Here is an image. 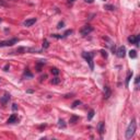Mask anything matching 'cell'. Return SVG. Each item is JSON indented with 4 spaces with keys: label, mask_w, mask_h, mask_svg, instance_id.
<instances>
[{
    "label": "cell",
    "mask_w": 140,
    "mask_h": 140,
    "mask_svg": "<svg viewBox=\"0 0 140 140\" xmlns=\"http://www.w3.org/2000/svg\"><path fill=\"white\" fill-rule=\"evenodd\" d=\"M135 131H136V122H135V120H131V123L129 124L127 130H126V138L130 139L135 135Z\"/></svg>",
    "instance_id": "1"
},
{
    "label": "cell",
    "mask_w": 140,
    "mask_h": 140,
    "mask_svg": "<svg viewBox=\"0 0 140 140\" xmlns=\"http://www.w3.org/2000/svg\"><path fill=\"white\" fill-rule=\"evenodd\" d=\"M82 57L89 62L90 69L93 70V68H94V65H93V57H94V53H92V52H91V53L83 52V53H82Z\"/></svg>",
    "instance_id": "2"
},
{
    "label": "cell",
    "mask_w": 140,
    "mask_h": 140,
    "mask_svg": "<svg viewBox=\"0 0 140 140\" xmlns=\"http://www.w3.org/2000/svg\"><path fill=\"white\" fill-rule=\"evenodd\" d=\"M18 38H12V39H8V41H2L0 42V47H6V46H12L14 44L18 43Z\"/></svg>",
    "instance_id": "3"
},
{
    "label": "cell",
    "mask_w": 140,
    "mask_h": 140,
    "mask_svg": "<svg viewBox=\"0 0 140 140\" xmlns=\"http://www.w3.org/2000/svg\"><path fill=\"white\" fill-rule=\"evenodd\" d=\"M92 31H93V27L91 26V25H84V26L81 29L80 33L82 36H87V35H89Z\"/></svg>",
    "instance_id": "4"
},
{
    "label": "cell",
    "mask_w": 140,
    "mask_h": 140,
    "mask_svg": "<svg viewBox=\"0 0 140 140\" xmlns=\"http://www.w3.org/2000/svg\"><path fill=\"white\" fill-rule=\"evenodd\" d=\"M116 54H117V56H118L119 58L125 57V55H126V48H125V46H120V47L117 49Z\"/></svg>",
    "instance_id": "5"
},
{
    "label": "cell",
    "mask_w": 140,
    "mask_h": 140,
    "mask_svg": "<svg viewBox=\"0 0 140 140\" xmlns=\"http://www.w3.org/2000/svg\"><path fill=\"white\" fill-rule=\"evenodd\" d=\"M128 41L131 44H135V45L138 46L139 45V35H136V36H130L128 37Z\"/></svg>",
    "instance_id": "6"
},
{
    "label": "cell",
    "mask_w": 140,
    "mask_h": 140,
    "mask_svg": "<svg viewBox=\"0 0 140 140\" xmlns=\"http://www.w3.org/2000/svg\"><path fill=\"white\" fill-rule=\"evenodd\" d=\"M35 22H36V19H35V18L27 19V20L24 21V25H25V26H32Z\"/></svg>",
    "instance_id": "7"
},
{
    "label": "cell",
    "mask_w": 140,
    "mask_h": 140,
    "mask_svg": "<svg viewBox=\"0 0 140 140\" xmlns=\"http://www.w3.org/2000/svg\"><path fill=\"white\" fill-rule=\"evenodd\" d=\"M109 96H111V89L106 85V87H104V99L107 100Z\"/></svg>",
    "instance_id": "8"
},
{
    "label": "cell",
    "mask_w": 140,
    "mask_h": 140,
    "mask_svg": "<svg viewBox=\"0 0 140 140\" xmlns=\"http://www.w3.org/2000/svg\"><path fill=\"white\" fill-rule=\"evenodd\" d=\"M9 100H10V95H9V94H6L3 97H1V99H0V103H1L2 105H6L7 103H8Z\"/></svg>",
    "instance_id": "9"
},
{
    "label": "cell",
    "mask_w": 140,
    "mask_h": 140,
    "mask_svg": "<svg viewBox=\"0 0 140 140\" xmlns=\"http://www.w3.org/2000/svg\"><path fill=\"white\" fill-rule=\"evenodd\" d=\"M17 122V116L14 115V114H13V115H11L10 117L8 118V120H7V123L8 124H13V123H15Z\"/></svg>",
    "instance_id": "10"
},
{
    "label": "cell",
    "mask_w": 140,
    "mask_h": 140,
    "mask_svg": "<svg viewBox=\"0 0 140 140\" xmlns=\"http://www.w3.org/2000/svg\"><path fill=\"white\" fill-rule=\"evenodd\" d=\"M99 132H100V135L104 134V123L103 122H101L99 124Z\"/></svg>",
    "instance_id": "11"
},
{
    "label": "cell",
    "mask_w": 140,
    "mask_h": 140,
    "mask_svg": "<svg viewBox=\"0 0 140 140\" xmlns=\"http://www.w3.org/2000/svg\"><path fill=\"white\" fill-rule=\"evenodd\" d=\"M131 77H132V72H128V76H127V78H126V87H128V83H129Z\"/></svg>",
    "instance_id": "12"
},
{
    "label": "cell",
    "mask_w": 140,
    "mask_h": 140,
    "mask_svg": "<svg viewBox=\"0 0 140 140\" xmlns=\"http://www.w3.org/2000/svg\"><path fill=\"white\" fill-rule=\"evenodd\" d=\"M129 57H130V58H136V57H137L136 50H130V52H129Z\"/></svg>",
    "instance_id": "13"
},
{
    "label": "cell",
    "mask_w": 140,
    "mask_h": 140,
    "mask_svg": "<svg viewBox=\"0 0 140 140\" xmlns=\"http://www.w3.org/2000/svg\"><path fill=\"white\" fill-rule=\"evenodd\" d=\"M58 126H59V127H61V128H65V127H66L64 119H59V122H58Z\"/></svg>",
    "instance_id": "14"
},
{
    "label": "cell",
    "mask_w": 140,
    "mask_h": 140,
    "mask_svg": "<svg viewBox=\"0 0 140 140\" xmlns=\"http://www.w3.org/2000/svg\"><path fill=\"white\" fill-rule=\"evenodd\" d=\"M80 104H81V101H79V100H77V101H74L73 103H72V107H73V108H74V107H77V106H78V105H80Z\"/></svg>",
    "instance_id": "15"
},
{
    "label": "cell",
    "mask_w": 140,
    "mask_h": 140,
    "mask_svg": "<svg viewBox=\"0 0 140 140\" xmlns=\"http://www.w3.org/2000/svg\"><path fill=\"white\" fill-rule=\"evenodd\" d=\"M93 116H94V111H90V113H89V115H88V119H92L93 118Z\"/></svg>",
    "instance_id": "16"
},
{
    "label": "cell",
    "mask_w": 140,
    "mask_h": 140,
    "mask_svg": "<svg viewBox=\"0 0 140 140\" xmlns=\"http://www.w3.org/2000/svg\"><path fill=\"white\" fill-rule=\"evenodd\" d=\"M52 73L55 74V76H58V74H59V70H58L57 68H53L52 69Z\"/></svg>",
    "instance_id": "17"
},
{
    "label": "cell",
    "mask_w": 140,
    "mask_h": 140,
    "mask_svg": "<svg viewBox=\"0 0 140 140\" xmlns=\"http://www.w3.org/2000/svg\"><path fill=\"white\" fill-rule=\"evenodd\" d=\"M24 77H29V78H32V77H33V74H32L31 72L29 71V70H26V71L24 72Z\"/></svg>",
    "instance_id": "18"
},
{
    "label": "cell",
    "mask_w": 140,
    "mask_h": 140,
    "mask_svg": "<svg viewBox=\"0 0 140 140\" xmlns=\"http://www.w3.org/2000/svg\"><path fill=\"white\" fill-rule=\"evenodd\" d=\"M77 120H78V117H77V116H72V117L70 118V123L71 124H74Z\"/></svg>",
    "instance_id": "19"
},
{
    "label": "cell",
    "mask_w": 140,
    "mask_h": 140,
    "mask_svg": "<svg viewBox=\"0 0 140 140\" xmlns=\"http://www.w3.org/2000/svg\"><path fill=\"white\" fill-rule=\"evenodd\" d=\"M43 46H44V48H47L48 46H49V43H48L47 39H45V41L43 42Z\"/></svg>",
    "instance_id": "20"
},
{
    "label": "cell",
    "mask_w": 140,
    "mask_h": 140,
    "mask_svg": "<svg viewBox=\"0 0 140 140\" xmlns=\"http://www.w3.org/2000/svg\"><path fill=\"white\" fill-rule=\"evenodd\" d=\"M59 79H58V78H54L53 79V80H52V83H53V84H57V83H59Z\"/></svg>",
    "instance_id": "21"
},
{
    "label": "cell",
    "mask_w": 140,
    "mask_h": 140,
    "mask_svg": "<svg viewBox=\"0 0 140 140\" xmlns=\"http://www.w3.org/2000/svg\"><path fill=\"white\" fill-rule=\"evenodd\" d=\"M104 8H105V9H107V10H114V9H115L113 6H109V4H106V6H105Z\"/></svg>",
    "instance_id": "22"
},
{
    "label": "cell",
    "mask_w": 140,
    "mask_h": 140,
    "mask_svg": "<svg viewBox=\"0 0 140 140\" xmlns=\"http://www.w3.org/2000/svg\"><path fill=\"white\" fill-rule=\"evenodd\" d=\"M71 33H72V30H68V31L65 32L64 36H68V35H69V34H71Z\"/></svg>",
    "instance_id": "23"
},
{
    "label": "cell",
    "mask_w": 140,
    "mask_h": 140,
    "mask_svg": "<svg viewBox=\"0 0 140 140\" xmlns=\"http://www.w3.org/2000/svg\"><path fill=\"white\" fill-rule=\"evenodd\" d=\"M58 29H61V27H64V22H59L58 23Z\"/></svg>",
    "instance_id": "24"
},
{
    "label": "cell",
    "mask_w": 140,
    "mask_h": 140,
    "mask_svg": "<svg viewBox=\"0 0 140 140\" xmlns=\"http://www.w3.org/2000/svg\"><path fill=\"white\" fill-rule=\"evenodd\" d=\"M9 68H10V66H9V65H6V66L3 67V70H4V71H8Z\"/></svg>",
    "instance_id": "25"
},
{
    "label": "cell",
    "mask_w": 140,
    "mask_h": 140,
    "mask_svg": "<svg viewBox=\"0 0 140 140\" xmlns=\"http://www.w3.org/2000/svg\"><path fill=\"white\" fill-rule=\"evenodd\" d=\"M12 108H13V111H17V109H18V105L17 104H13Z\"/></svg>",
    "instance_id": "26"
},
{
    "label": "cell",
    "mask_w": 140,
    "mask_h": 140,
    "mask_svg": "<svg viewBox=\"0 0 140 140\" xmlns=\"http://www.w3.org/2000/svg\"><path fill=\"white\" fill-rule=\"evenodd\" d=\"M101 53H102V55H103V56L107 57V54H106V52H105V50H101Z\"/></svg>",
    "instance_id": "27"
},
{
    "label": "cell",
    "mask_w": 140,
    "mask_h": 140,
    "mask_svg": "<svg viewBox=\"0 0 140 140\" xmlns=\"http://www.w3.org/2000/svg\"><path fill=\"white\" fill-rule=\"evenodd\" d=\"M85 2H88V3H92L93 1H94V0H84Z\"/></svg>",
    "instance_id": "28"
},
{
    "label": "cell",
    "mask_w": 140,
    "mask_h": 140,
    "mask_svg": "<svg viewBox=\"0 0 140 140\" xmlns=\"http://www.w3.org/2000/svg\"><path fill=\"white\" fill-rule=\"evenodd\" d=\"M135 82H136V84L139 82V77H137V78H136V81H135Z\"/></svg>",
    "instance_id": "29"
},
{
    "label": "cell",
    "mask_w": 140,
    "mask_h": 140,
    "mask_svg": "<svg viewBox=\"0 0 140 140\" xmlns=\"http://www.w3.org/2000/svg\"><path fill=\"white\" fill-rule=\"evenodd\" d=\"M69 1L70 2H73V1H76V0H69Z\"/></svg>",
    "instance_id": "30"
},
{
    "label": "cell",
    "mask_w": 140,
    "mask_h": 140,
    "mask_svg": "<svg viewBox=\"0 0 140 140\" xmlns=\"http://www.w3.org/2000/svg\"><path fill=\"white\" fill-rule=\"evenodd\" d=\"M0 22H1V18H0Z\"/></svg>",
    "instance_id": "31"
}]
</instances>
